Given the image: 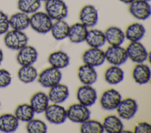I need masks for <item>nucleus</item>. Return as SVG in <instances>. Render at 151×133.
Returning <instances> with one entry per match:
<instances>
[{"label": "nucleus", "mask_w": 151, "mask_h": 133, "mask_svg": "<svg viewBox=\"0 0 151 133\" xmlns=\"http://www.w3.org/2000/svg\"><path fill=\"white\" fill-rule=\"evenodd\" d=\"M143 1H147V2H149L150 0H143Z\"/></svg>", "instance_id": "ea45409f"}, {"label": "nucleus", "mask_w": 151, "mask_h": 133, "mask_svg": "<svg viewBox=\"0 0 151 133\" xmlns=\"http://www.w3.org/2000/svg\"><path fill=\"white\" fill-rule=\"evenodd\" d=\"M19 125V121L12 114H4L0 115V131L4 132L15 131Z\"/></svg>", "instance_id": "c85d7f7f"}, {"label": "nucleus", "mask_w": 151, "mask_h": 133, "mask_svg": "<svg viewBox=\"0 0 151 133\" xmlns=\"http://www.w3.org/2000/svg\"><path fill=\"white\" fill-rule=\"evenodd\" d=\"M37 69L32 65L21 66L18 71V77L24 83L33 82L38 77Z\"/></svg>", "instance_id": "c756f323"}, {"label": "nucleus", "mask_w": 151, "mask_h": 133, "mask_svg": "<svg viewBox=\"0 0 151 133\" xmlns=\"http://www.w3.org/2000/svg\"><path fill=\"white\" fill-rule=\"evenodd\" d=\"M66 110L67 118L73 122L82 123L90 118L88 107L79 103L71 104Z\"/></svg>", "instance_id": "39448f33"}, {"label": "nucleus", "mask_w": 151, "mask_h": 133, "mask_svg": "<svg viewBox=\"0 0 151 133\" xmlns=\"http://www.w3.org/2000/svg\"><path fill=\"white\" fill-rule=\"evenodd\" d=\"M47 95L52 103L61 104L68 97L69 90L66 85L60 83L50 88Z\"/></svg>", "instance_id": "dca6fc26"}, {"label": "nucleus", "mask_w": 151, "mask_h": 133, "mask_svg": "<svg viewBox=\"0 0 151 133\" xmlns=\"http://www.w3.org/2000/svg\"><path fill=\"white\" fill-rule=\"evenodd\" d=\"M145 33L146 29L142 23L134 22L127 26L124 35L125 38L130 42H138L143 37Z\"/></svg>", "instance_id": "4be33fe9"}, {"label": "nucleus", "mask_w": 151, "mask_h": 133, "mask_svg": "<svg viewBox=\"0 0 151 133\" xmlns=\"http://www.w3.org/2000/svg\"><path fill=\"white\" fill-rule=\"evenodd\" d=\"M127 57L136 63H143L147 59L148 52L143 45L138 42H130L126 48Z\"/></svg>", "instance_id": "0eeeda50"}, {"label": "nucleus", "mask_w": 151, "mask_h": 133, "mask_svg": "<svg viewBox=\"0 0 151 133\" xmlns=\"http://www.w3.org/2000/svg\"><path fill=\"white\" fill-rule=\"evenodd\" d=\"M85 42L90 47H102L106 42L104 32L97 29L88 30Z\"/></svg>", "instance_id": "b1692460"}, {"label": "nucleus", "mask_w": 151, "mask_h": 133, "mask_svg": "<svg viewBox=\"0 0 151 133\" xmlns=\"http://www.w3.org/2000/svg\"><path fill=\"white\" fill-rule=\"evenodd\" d=\"M4 40L8 48L19 50L27 45L28 37L24 32L12 29L5 33Z\"/></svg>", "instance_id": "7ed1b4c3"}, {"label": "nucleus", "mask_w": 151, "mask_h": 133, "mask_svg": "<svg viewBox=\"0 0 151 133\" xmlns=\"http://www.w3.org/2000/svg\"><path fill=\"white\" fill-rule=\"evenodd\" d=\"M2 60H3V53L2 50L0 49V64H1Z\"/></svg>", "instance_id": "58836bf2"}, {"label": "nucleus", "mask_w": 151, "mask_h": 133, "mask_svg": "<svg viewBox=\"0 0 151 133\" xmlns=\"http://www.w3.org/2000/svg\"><path fill=\"white\" fill-rule=\"evenodd\" d=\"M80 81L86 85H92L97 79V73L94 67L84 64L80 66L77 71Z\"/></svg>", "instance_id": "6ab92c4d"}, {"label": "nucleus", "mask_w": 151, "mask_h": 133, "mask_svg": "<svg viewBox=\"0 0 151 133\" xmlns=\"http://www.w3.org/2000/svg\"><path fill=\"white\" fill-rule=\"evenodd\" d=\"M48 95L42 92L38 91L32 95L30 99V105L35 112L40 114L44 112L49 105Z\"/></svg>", "instance_id": "412c9836"}, {"label": "nucleus", "mask_w": 151, "mask_h": 133, "mask_svg": "<svg viewBox=\"0 0 151 133\" xmlns=\"http://www.w3.org/2000/svg\"><path fill=\"white\" fill-rule=\"evenodd\" d=\"M124 4H130L131 2H132L134 0H118Z\"/></svg>", "instance_id": "4c0bfd02"}, {"label": "nucleus", "mask_w": 151, "mask_h": 133, "mask_svg": "<svg viewBox=\"0 0 151 133\" xmlns=\"http://www.w3.org/2000/svg\"><path fill=\"white\" fill-rule=\"evenodd\" d=\"M104 131L108 133H119L123 129V124L119 117L114 115L106 116L102 123Z\"/></svg>", "instance_id": "a878e982"}, {"label": "nucleus", "mask_w": 151, "mask_h": 133, "mask_svg": "<svg viewBox=\"0 0 151 133\" xmlns=\"http://www.w3.org/2000/svg\"><path fill=\"white\" fill-rule=\"evenodd\" d=\"M122 99V96L118 91L113 88H110L102 93L100 103L103 109L113 110L117 108Z\"/></svg>", "instance_id": "9b49d317"}, {"label": "nucleus", "mask_w": 151, "mask_h": 133, "mask_svg": "<svg viewBox=\"0 0 151 133\" xmlns=\"http://www.w3.org/2000/svg\"><path fill=\"white\" fill-rule=\"evenodd\" d=\"M35 112L29 104H21L18 105L14 112V115L18 120L23 122H28L34 118Z\"/></svg>", "instance_id": "7c9ffc66"}, {"label": "nucleus", "mask_w": 151, "mask_h": 133, "mask_svg": "<svg viewBox=\"0 0 151 133\" xmlns=\"http://www.w3.org/2000/svg\"><path fill=\"white\" fill-rule=\"evenodd\" d=\"M76 97L79 103L88 107L95 103L97 95L96 90L91 85L83 84L78 88Z\"/></svg>", "instance_id": "f8f14e48"}, {"label": "nucleus", "mask_w": 151, "mask_h": 133, "mask_svg": "<svg viewBox=\"0 0 151 133\" xmlns=\"http://www.w3.org/2000/svg\"><path fill=\"white\" fill-rule=\"evenodd\" d=\"M37 77L39 83L42 87L51 88L60 83L62 73L60 69L51 66L41 71Z\"/></svg>", "instance_id": "20e7f679"}, {"label": "nucleus", "mask_w": 151, "mask_h": 133, "mask_svg": "<svg viewBox=\"0 0 151 133\" xmlns=\"http://www.w3.org/2000/svg\"><path fill=\"white\" fill-rule=\"evenodd\" d=\"M12 80L11 74L4 69H0V87L4 88L10 84Z\"/></svg>", "instance_id": "f704fd0d"}, {"label": "nucleus", "mask_w": 151, "mask_h": 133, "mask_svg": "<svg viewBox=\"0 0 151 133\" xmlns=\"http://www.w3.org/2000/svg\"><path fill=\"white\" fill-rule=\"evenodd\" d=\"M79 19L87 28H93L97 23L99 13L96 8L93 5H84L79 13Z\"/></svg>", "instance_id": "ddd939ff"}, {"label": "nucleus", "mask_w": 151, "mask_h": 133, "mask_svg": "<svg viewBox=\"0 0 151 133\" xmlns=\"http://www.w3.org/2000/svg\"><path fill=\"white\" fill-rule=\"evenodd\" d=\"M45 118L48 121L54 124H61L66 121L67 110L60 104H49L45 111Z\"/></svg>", "instance_id": "6e6552de"}, {"label": "nucleus", "mask_w": 151, "mask_h": 133, "mask_svg": "<svg viewBox=\"0 0 151 133\" xmlns=\"http://www.w3.org/2000/svg\"><path fill=\"white\" fill-rule=\"evenodd\" d=\"M80 131L82 133H102L104 132L101 122L90 118L81 123Z\"/></svg>", "instance_id": "473e14b6"}, {"label": "nucleus", "mask_w": 151, "mask_h": 133, "mask_svg": "<svg viewBox=\"0 0 151 133\" xmlns=\"http://www.w3.org/2000/svg\"><path fill=\"white\" fill-rule=\"evenodd\" d=\"M40 1H41V2H42V1H44V2H45V1H47V0H40Z\"/></svg>", "instance_id": "a19ab883"}, {"label": "nucleus", "mask_w": 151, "mask_h": 133, "mask_svg": "<svg viewBox=\"0 0 151 133\" xmlns=\"http://www.w3.org/2000/svg\"><path fill=\"white\" fill-rule=\"evenodd\" d=\"M151 71L149 66L143 63H137L132 71V77L139 84L147 83L150 79Z\"/></svg>", "instance_id": "a211bd4d"}, {"label": "nucleus", "mask_w": 151, "mask_h": 133, "mask_svg": "<svg viewBox=\"0 0 151 133\" xmlns=\"http://www.w3.org/2000/svg\"><path fill=\"white\" fill-rule=\"evenodd\" d=\"M106 81L112 85H116L123 81L124 71L119 66L112 65L108 67L104 74Z\"/></svg>", "instance_id": "cd10ccee"}, {"label": "nucleus", "mask_w": 151, "mask_h": 133, "mask_svg": "<svg viewBox=\"0 0 151 133\" xmlns=\"http://www.w3.org/2000/svg\"><path fill=\"white\" fill-rule=\"evenodd\" d=\"M70 25L64 20H57L52 22L50 32L57 40H61L68 36Z\"/></svg>", "instance_id": "bb28decb"}, {"label": "nucleus", "mask_w": 151, "mask_h": 133, "mask_svg": "<svg viewBox=\"0 0 151 133\" xmlns=\"http://www.w3.org/2000/svg\"><path fill=\"white\" fill-rule=\"evenodd\" d=\"M9 18L2 11H0V35L5 33L9 29Z\"/></svg>", "instance_id": "c9c22d12"}, {"label": "nucleus", "mask_w": 151, "mask_h": 133, "mask_svg": "<svg viewBox=\"0 0 151 133\" xmlns=\"http://www.w3.org/2000/svg\"><path fill=\"white\" fill-rule=\"evenodd\" d=\"M106 60L112 65L120 66L128 59L126 49L119 46H110L104 51Z\"/></svg>", "instance_id": "423d86ee"}, {"label": "nucleus", "mask_w": 151, "mask_h": 133, "mask_svg": "<svg viewBox=\"0 0 151 133\" xmlns=\"http://www.w3.org/2000/svg\"><path fill=\"white\" fill-rule=\"evenodd\" d=\"M52 20L45 12L37 11L29 16V26L36 32L45 34L50 31Z\"/></svg>", "instance_id": "f257e3e1"}, {"label": "nucleus", "mask_w": 151, "mask_h": 133, "mask_svg": "<svg viewBox=\"0 0 151 133\" xmlns=\"http://www.w3.org/2000/svg\"><path fill=\"white\" fill-rule=\"evenodd\" d=\"M37 58L38 52L36 49L27 45L19 49L17 55V60L21 66L32 65Z\"/></svg>", "instance_id": "2eb2a0df"}, {"label": "nucleus", "mask_w": 151, "mask_h": 133, "mask_svg": "<svg viewBox=\"0 0 151 133\" xmlns=\"http://www.w3.org/2000/svg\"><path fill=\"white\" fill-rule=\"evenodd\" d=\"M133 132L134 133H150V124L145 121L139 122L134 126Z\"/></svg>", "instance_id": "e433bc0d"}, {"label": "nucleus", "mask_w": 151, "mask_h": 133, "mask_svg": "<svg viewBox=\"0 0 151 133\" xmlns=\"http://www.w3.org/2000/svg\"><path fill=\"white\" fill-rule=\"evenodd\" d=\"M0 107H1V103H0Z\"/></svg>", "instance_id": "79ce46f5"}, {"label": "nucleus", "mask_w": 151, "mask_h": 133, "mask_svg": "<svg viewBox=\"0 0 151 133\" xmlns=\"http://www.w3.org/2000/svg\"><path fill=\"white\" fill-rule=\"evenodd\" d=\"M129 5V11L136 19L144 21L150 17L151 6L149 2L143 0H134Z\"/></svg>", "instance_id": "1a4fd4ad"}, {"label": "nucleus", "mask_w": 151, "mask_h": 133, "mask_svg": "<svg viewBox=\"0 0 151 133\" xmlns=\"http://www.w3.org/2000/svg\"><path fill=\"white\" fill-rule=\"evenodd\" d=\"M9 25L12 29L22 31L29 26V16L21 11L15 13L9 18Z\"/></svg>", "instance_id": "5701e85b"}, {"label": "nucleus", "mask_w": 151, "mask_h": 133, "mask_svg": "<svg viewBox=\"0 0 151 133\" xmlns=\"http://www.w3.org/2000/svg\"><path fill=\"white\" fill-rule=\"evenodd\" d=\"M106 41L111 46L121 45L124 41V32L119 27L112 26L104 32Z\"/></svg>", "instance_id": "aec40b11"}, {"label": "nucleus", "mask_w": 151, "mask_h": 133, "mask_svg": "<svg viewBox=\"0 0 151 133\" xmlns=\"http://www.w3.org/2000/svg\"><path fill=\"white\" fill-rule=\"evenodd\" d=\"M48 61L51 66L61 69L66 67L69 64L70 57L65 52L62 50H57L50 54Z\"/></svg>", "instance_id": "393cba45"}, {"label": "nucleus", "mask_w": 151, "mask_h": 133, "mask_svg": "<svg viewBox=\"0 0 151 133\" xmlns=\"http://www.w3.org/2000/svg\"><path fill=\"white\" fill-rule=\"evenodd\" d=\"M41 5L40 0H18L17 2L18 9L28 15L38 11Z\"/></svg>", "instance_id": "2f4dec72"}, {"label": "nucleus", "mask_w": 151, "mask_h": 133, "mask_svg": "<svg viewBox=\"0 0 151 133\" xmlns=\"http://www.w3.org/2000/svg\"><path fill=\"white\" fill-rule=\"evenodd\" d=\"M45 11L52 20L64 19L68 15V7L63 0H47Z\"/></svg>", "instance_id": "f03ea898"}, {"label": "nucleus", "mask_w": 151, "mask_h": 133, "mask_svg": "<svg viewBox=\"0 0 151 133\" xmlns=\"http://www.w3.org/2000/svg\"><path fill=\"white\" fill-rule=\"evenodd\" d=\"M88 28L81 22L74 23L69 27L67 37L74 43H79L85 41Z\"/></svg>", "instance_id": "f3484780"}, {"label": "nucleus", "mask_w": 151, "mask_h": 133, "mask_svg": "<svg viewBox=\"0 0 151 133\" xmlns=\"http://www.w3.org/2000/svg\"><path fill=\"white\" fill-rule=\"evenodd\" d=\"M26 128L29 133H45L47 131L46 124L39 119H31L27 122Z\"/></svg>", "instance_id": "72a5a7b5"}, {"label": "nucleus", "mask_w": 151, "mask_h": 133, "mask_svg": "<svg viewBox=\"0 0 151 133\" xmlns=\"http://www.w3.org/2000/svg\"><path fill=\"white\" fill-rule=\"evenodd\" d=\"M82 59L84 64L94 67L99 66L106 60L104 52L100 48L90 47L83 53Z\"/></svg>", "instance_id": "4468645a"}, {"label": "nucleus", "mask_w": 151, "mask_h": 133, "mask_svg": "<svg viewBox=\"0 0 151 133\" xmlns=\"http://www.w3.org/2000/svg\"><path fill=\"white\" fill-rule=\"evenodd\" d=\"M137 108L136 101L133 98L127 97L122 99L116 109L120 118L129 120L134 116L137 111Z\"/></svg>", "instance_id": "9d476101"}]
</instances>
